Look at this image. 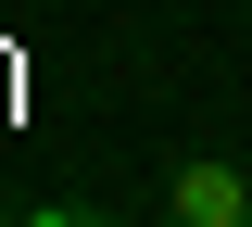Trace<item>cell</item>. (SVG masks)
<instances>
[{
    "mask_svg": "<svg viewBox=\"0 0 252 227\" xmlns=\"http://www.w3.org/2000/svg\"><path fill=\"white\" fill-rule=\"evenodd\" d=\"M0 227H13V202H0Z\"/></svg>",
    "mask_w": 252,
    "mask_h": 227,
    "instance_id": "3957f363",
    "label": "cell"
},
{
    "mask_svg": "<svg viewBox=\"0 0 252 227\" xmlns=\"http://www.w3.org/2000/svg\"><path fill=\"white\" fill-rule=\"evenodd\" d=\"M13 227H126V215H101V202H13Z\"/></svg>",
    "mask_w": 252,
    "mask_h": 227,
    "instance_id": "7a4b0ae2",
    "label": "cell"
},
{
    "mask_svg": "<svg viewBox=\"0 0 252 227\" xmlns=\"http://www.w3.org/2000/svg\"><path fill=\"white\" fill-rule=\"evenodd\" d=\"M164 227H252V177L227 152H189L177 177H164Z\"/></svg>",
    "mask_w": 252,
    "mask_h": 227,
    "instance_id": "6da1fadb",
    "label": "cell"
}]
</instances>
